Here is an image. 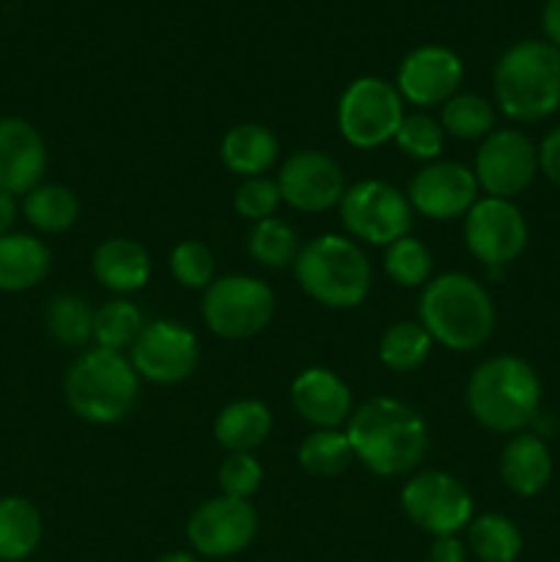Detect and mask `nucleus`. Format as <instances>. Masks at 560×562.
Instances as JSON below:
<instances>
[{
	"label": "nucleus",
	"instance_id": "nucleus-1",
	"mask_svg": "<svg viewBox=\"0 0 560 562\" xmlns=\"http://www.w3.org/2000/svg\"><path fill=\"white\" fill-rule=\"evenodd\" d=\"M351 453L379 477H399L415 470L428 450V426L415 406L377 395L351 412L346 423Z\"/></svg>",
	"mask_w": 560,
	"mask_h": 562
},
{
	"label": "nucleus",
	"instance_id": "nucleus-2",
	"mask_svg": "<svg viewBox=\"0 0 560 562\" xmlns=\"http://www.w3.org/2000/svg\"><path fill=\"white\" fill-rule=\"evenodd\" d=\"M417 318L434 344L450 351H475L492 338L497 311L472 274L445 272L423 285Z\"/></svg>",
	"mask_w": 560,
	"mask_h": 562
},
{
	"label": "nucleus",
	"instance_id": "nucleus-3",
	"mask_svg": "<svg viewBox=\"0 0 560 562\" xmlns=\"http://www.w3.org/2000/svg\"><path fill=\"white\" fill-rule=\"evenodd\" d=\"M464 401L486 431L522 434L538 415L541 379L522 357H489L467 379Z\"/></svg>",
	"mask_w": 560,
	"mask_h": 562
},
{
	"label": "nucleus",
	"instance_id": "nucleus-4",
	"mask_svg": "<svg viewBox=\"0 0 560 562\" xmlns=\"http://www.w3.org/2000/svg\"><path fill=\"white\" fill-rule=\"evenodd\" d=\"M494 99L511 121L536 124L560 108V49L547 38H522L494 66Z\"/></svg>",
	"mask_w": 560,
	"mask_h": 562
},
{
	"label": "nucleus",
	"instance_id": "nucleus-5",
	"mask_svg": "<svg viewBox=\"0 0 560 562\" xmlns=\"http://www.w3.org/2000/svg\"><path fill=\"white\" fill-rule=\"evenodd\" d=\"M66 404L80 420L113 426L132 415L141 395V376L130 357L108 349L82 351L64 376Z\"/></svg>",
	"mask_w": 560,
	"mask_h": 562
},
{
	"label": "nucleus",
	"instance_id": "nucleus-6",
	"mask_svg": "<svg viewBox=\"0 0 560 562\" xmlns=\"http://www.w3.org/2000/svg\"><path fill=\"white\" fill-rule=\"evenodd\" d=\"M300 289L313 302L333 311H351L362 305L371 291V261L355 239L324 234L302 245L294 261Z\"/></svg>",
	"mask_w": 560,
	"mask_h": 562
},
{
	"label": "nucleus",
	"instance_id": "nucleus-7",
	"mask_svg": "<svg viewBox=\"0 0 560 562\" xmlns=\"http://www.w3.org/2000/svg\"><path fill=\"white\" fill-rule=\"evenodd\" d=\"M201 313L217 338L247 340L275 318V294L253 274H225L203 291Z\"/></svg>",
	"mask_w": 560,
	"mask_h": 562
},
{
	"label": "nucleus",
	"instance_id": "nucleus-8",
	"mask_svg": "<svg viewBox=\"0 0 560 562\" xmlns=\"http://www.w3.org/2000/svg\"><path fill=\"white\" fill-rule=\"evenodd\" d=\"M340 223L351 239L373 247H390L412 231V203L399 187L388 181H357L346 187L338 203Z\"/></svg>",
	"mask_w": 560,
	"mask_h": 562
},
{
	"label": "nucleus",
	"instance_id": "nucleus-9",
	"mask_svg": "<svg viewBox=\"0 0 560 562\" xmlns=\"http://www.w3.org/2000/svg\"><path fill=\"white\" fill-rule=\"evenodd\" d=\"M399 88L382 77H357L338 102V132L349 146L371 151L395 137L404 121Z\"/></svg>",
	"mask_w": 560,
	"mask_h": 562
},
{
	"label": "nucleus",
	"instance_id": "nucleus-10",
	"mask_svg": "<svg viewBox=\"0 0 560 562\" xmlns=\"http://www.w3.org/2000/svg\"><path fill=\"white\" fill-rule=\"evenodd\" d=\"M401 510L428 536H456L472 521L475 505L464 483L450 472H421L401 488Z\"/></svg>",
	"mask_w": 560,
	"mask_h": 562
},
{
	"label": "nucleus",
	"instance_id": "nucleus-11",
	"mask_svg": "<svg viewBox=\"0 0 560 562\" xmlns=\"http://www.w3.org/2000/svg\"><path fill=\"white\" fill-rule=\"evenodd\" d=\"M472 173L489 198L511 201L538 176V146L519 130H494L478 146Z\"/></svg>",
	"mask_w": 560,
	"mask_h": 562
},
{
	"label": "nucleus",
	"instance_id": "nucleus-12",
	"mask_svg": "<svg viewBox=\"0 0 560 562\" xmlns=\"http://www.w3.org/2000/svg\"><path fill=\"white\" fill-rule=\"evenodd\" d=\"M464 241L467 250L489 269L508 267L527 247L525 214L505 198H478L464 214Z\"/></svg>",
	"mask_w": 560,
	"mask_h": 562
},
{
	"label": "nucleus",
	"instance_id": "nucleus-13",
	"mask_svg": "<svg viewBox=\"0 0 560 562\" xmlns=\"http://www.w3.org/2000/svg\"><path fill=\"white\" fill-rule=\"evenodd\" d=\"M256 536L258 514L250 499L225 497V494L198 505L187 521V541L203 558H234L245 552Z\"/></svg>",
	"mask_w": 560,
	"mask_h": 562
},
{
	"label": "nucleus",
	"instance_id": "nucleus-14",
	"mask_svg": "<svg viewBox=\"0 0 560 562\" xmlns=\"http://www.w3.org/2000/svg\"><path fill=\"white\" fill-rule=\"evenodd\" d=\"M198 338L184 324L157 318L143 327L130 349L137 376L154 384H179L198 368Z\"/></svg>",
	"mask_w": 560,
	"mask_h": 562
},
{
	"label": "nucleus",
	"instance_id": "nucleus-15",
	"mask_svg": "<svg viewBox=\"0 0 560 562\" xmlns=\"http://www.w3.org/2000/svg\"><path fill=\"white\" fill-rule=\"evenodd\" d=\"M278 187L283 203L305 214L338 206L346 192V176L333 157L322 151H296L280 165Z\"/></svg>",
	"mask_w": 560,
	"mask_h": 562
},
{
	"label": "nucleus",
	"instance_id": "nucleus-16",
	"mask_svg": "<svg viewBox=\"0 0 560 562\" xmlns=\"http://www.w3.org/2000/svg\"><path fill=\"white\" fill-rule=\"evenodd\" d=\"M461 80H464V64L453 49L443 44H423L401 60L395 88L404 102L415 108H434L453 99Z\"/></svg>",
	"mask_w": 560,
	"mask_h": 562
},
{
	"label": "nucleus",
	"instance_id": "nucleus-17",
	"mask_svg": "<svg viewBox=\"0 0 560 562\" xmlns=\"http://www.w3.org/2000/svg\"><path fill=\"white\" fill-rule=\"evenodd\" d=\"M478 179L472 168L461 162H428L410 181L412 209L437 223L464 217L478 201Z\"/></svg>",
	"mask_w": 560,
	"mask_h": 562
},
{
	"label": "nucleus",
	"instance_id": "nucleus-18",
	"mask_svg": "<svg viewBox=\"0 0 560 562\" xmlns=\"http://www.w3.org/2000/svg\"><path fill=\"white\" fill-rule=\"evenodd\" d=\"M47 173L44 137L25 119H0V190L27 195Z\"/></svg>",
	"mask_w": 560,
	"mask_h": 562
},
{
	"label": "nucleus",
	"instance_id": "nucleus-19",
	"mask_svg": "<svg viewBox=\"0 0 560 562\" xmlns=\"http://www.w3.org/2000/svg\"><path fill=\"white\" fill-rule=\"evenodd\" d=\"M291 404L316 428H338L351 417V390L329 368H307L291 382Z\"/></svg>",
	"mask_w": 560,
	"mask_h": 562
},
{
	"label": "nucleus",
	"instance_id": "nucleus-20",
	"mask_svg": "<svg viewBox=\"0 0 560 562\" xmlns=\"http://www.w3.org/2000/svg\"><path fill=\"white\" fill-rule=\"evenodd\" d=\"M500 477L519 497H536L552 481V453L538 434L522 431L508 439L500 456Z\"/></svg>",
	"mask_w": 560,
	"mask_h": 562
},
{
	"label": "nucleus",
	"instance_id": "nucleus-21",
	"mask_svg": "<svg viewBox=\"0 0 560 562\" xmlns=\"http://www.w3.org/2000/svg\"><path fill=\"white\" fill-rule=\"evenodd\" d=\"M93 278L115 294L141 291L152 278V256L146 247L126 236L104 239L91 258Z\"/></svg>",
	"mask_w": 560,
	"mask_h": 562
},
{
	"label": "nucleus",
	"instance_id": "nucleus-22",
	"mask_svg": "<svg viewBox=\"0 0 560 562\" xmlns=\"http://www.w3.org/2000/svg\"><path fill=\"white\" fill-rule=\"evenodd\" d=\"M53 267V252L31 234L0 236V291L20 294L42 283Z\"/></svg>",
	"mask_w": 560,
	"mask_h": 562
},
{
	"label": "nucleus",
	"instance_id": "nucleus-23",
	"mask_svg": "<svg viewBox=\"0 0 560 562\" xmlns=\"http://www.w3.org/2000/svg\"><path fill=\"white\" fill-rule=\"evenodd\" d=\"M278 151L280 146L275 132L269 126L256 124V121L231 126L220 143L223 165L242 179H256V176L267 173L278 162Z\"/></svg>",
	"mask_w": 560,
	"mask_h": 562
},
{
	"label": "nucleus",
	"instance_id": "nucleus-24",
	"mask_svg": "<svg viewBox=\"0 0 560 562\" xmlns=\"http://www.w3.org/2000/svg\"><path fill=\"white\" fill-rule=\"evenodd\" d=\"M272 431V412L256 398H242L223 406L214 420V439L228 453H253Z\"/></svg>",
	"mask_w": 560,
	"mask_h": 562
},
{
	"label": "nucleus",
	"instance_id": "nucleus-25",
	"mask_svg": "<svg viewBox=\"0 0 560 562\" xmlns=\"http://www.w3.org/2000/svg\"><path fill=\"white\" fill-rule=\"evenodd\" d=\"M44 536L42 514L27 497H0V562H22L38 549Z\"/></svg>",
	"mask_w": 560,
	"mask_h": 562
},
{
	"label": "nucleus",
	"instance_id": "nucleus-26",
	"mask_svg": "<svg viewBox=\"0 0 560 562\" xmlns=\"http://www.w3.org/2000/svg\"><path fill=\"white\" fill-rule=\"evenodd\" d=\"M467 547L481 562H516L525 538L508 516L483 514L467 525Z\"/></svg>",
	"mask_w": 560,
	"mask_h": 562
},
{
	"label": "nucleus",
	"instance_id": "nucleus-27",
	"mask_svg": "<svg viewBox=\"0 0 560 562\" xmlns=\"http://www.w3.org/2000/svg\"><path fill=\"white\" fill-rule=\"evenodd\" d=\"M22 214L42 234H64L80 217V201L64 184H38L22 201Z\"/></svg>",
	"mask_w": 560,
	"mask_h": 562
},
{
	"label": "nucleus",
	"instance_id": "nucleus-28",
	"mask_svg": "<svg viewBox=\"0 0 560 562\" xmlns=\"http://www.w3.org/2000/svg\"><path fill=\"white\" fill-rule=\"evenodd\" d=\"M432 335L421 322H395L379 338V360L395 373H412L432 355Z\"/></svg>",
	"mask_w": 560,
	"mask_h": 562
},
{
	"label": "nucleus",
	"instance_id": "nucleus-29",
	"mask_svg": "<svg viewBox=\"0 0 560 562\" xmlns=\"http://www.w3.org/2000/svg\"><path fill=\"white\" fill-rule=\"evenodd\" d=\"M296 461L313 477H338L355 461L349 437L338 428H316L302 439Z\"/></svg>",
	"mask_w": 560,
	"mask_h": 562
},
{
	"label": "nucleus",
	"instance_id": "nucleus-30",
	"mask_svg": "<svg viewBox=\"0 0 560 562\" xmlns=\"http://www.w3.org/2000/svg\"><path fill=\"white\" fill-rule=\"evenodd\" d=\"M300 250V236H296V231L291 228L285 220L267 217L261 220V223H253L250 236H247V252H250L261 267H294Z\"/></svg>",
	"mask_w": 560,
	"mask_h": 562
},
{
	"label": "nucleus",
	"instance_id": "nucleus-31",
	"mask_svg": "<svg viewBox=\"0 0 560 562\" xmlns=\"http://www.w3.org/2000/svg\"><path fill=\"white\" fill-rule=\"evenodd\" d=\"M494 121H497V113L492 102L478 93H456L443 104V115H439L445 135L456 140H483L494 132Z\"/></svg>",
	"mask_w": 560,
	"mask_h": 562
},
{
	"label": "nucleus",
	"instance_id": "nucleus-32",
	"mask_svg": "<svg viewBox=\"0 0 560 562\" xmlns=\"http://www.w3.org/2000/svg\"><path fill=\"white\" fill-rule=\"evenodd\" d=\"M143 327L146 322H143L141 307L126 300H110L93 313V340L99 349L124 355V349H132Z\"/></svg>",
	"mask_w": 560,
	"mask_h": 562
},
{
	"label": "nucleus",
	"instance_id": "nucleus-33",
	"mask_svg": "<svg viewBox=\"0 0 560 562\" xmlns=\"http://www.w3.org/2000/svg\"><path fill=\"white\" fill-rule=\"evenodd\" d=\"M93 307L80 294H58L47 302V333L64 346H86L93 338Z\"/></svg>",
	"mask_w": 560,
	"mask_h": 562
},
{
	"label": "nucleus",
	"instance_id": "nucleus-34",
	"mask_svg": "<svg viewBox=\"0 0 560 562\" xmlns=\"http://www.w3.org/2000/svg\"><path fill=\"white\" fill-rule=\"evenodd\" d=\"M384 272L401 289H421L432 280L434 256L421 239L410 234L384 247Z\"/></svg>",
	"mask_w": 560,
	"mask_h": 562
},
{
	"label": "nucleus",
	"instance_id": "nucleus-35",
	"mask_svg": "<svg viewBox=\"0 0 560 562\" xmlns=\"http://www.w3.org/2000/svg\"><path fill=\"white\" fill-rule=\"evenodd\" d=\"M393 140L401 148V154H406L410 159H417V162H437L445 146V130L428 113H412L404 115Z\"/></svg>",
	"mask_w": 560,
	"mask_h": 562
},
{
	"label": "nucleus",
	"instance_id": "nucleus-36",
	"mask_svg": "<svg viewBox=\"0 0 560 562\" xmlns=\"http://www.w3.org/2000/svg\"><path fill=\"white\" fill-rule=\"evenodd\" d=\"M170 272L176 283L192 291H206L214 283L217 261H214L212 247L198 239H184L170 250Z\"/></svg>",
	"mask_w": 560,
	"mask_h": 562
},
{
	"label": "nucleus",
	"instance_id": "nucleus-37",
	"mask_svg": "<svg viewBox=\"0 0 560 562\" xmlns=\"http://www.w3.org/2000/svg\"><path fill=\"white\" fill-rule=\"evenodd\" d=\"M280 187L278 181L267 179V176H256V179H245L236 187L234 209L250 223H261V220L275 217L280 206Z\"/></svg>",
	"mask_w": 560,
	"mask_h": 562
},
{
	"label": "nucleus",
	"instance_id": "nucleus-38",
	"mask_svg": "<svg viewBox=\"0 0 560 562\" xmlns=\"http://www.w3.org/2000/svg\"><path fill=\"white\" fill-rule=\"evenodd\" d=\"M217 481L225 497L250 499L261 488L264 470L253 453H228L220 464Z\"/></svg>",
	"mask_w": 560,
	"mask_h": 562
},
{
	"label": "nucleus",
	"instance_id": "nucleus-39",
	"mask_svg": "<svg viewBox=\"0 0 560 562\" xmlns=\"http://www.w3.org/2000/svg\"><path fill=\"white\" fill-rule=\"evenodd\" d=\"M538 170L560 187V126H555L538 146Z\"/></svg>",
	"mask_w": 560,
	"mask_h": 562
},
{
	"label": "nucleus",
	"instance_id": "nucleus-40",
	"mask_svg": "<svg viewBox=\"0 0 560 562\" xmlns=\"http://www.w3.org/2000/svg\"><path fill=\"white\" fill-rule=\"evenodd\" d=\"M428 560L432 562H464L467 547L456 536H439V538H434L432 549H428Z\"/></svg>",
	"mask_w": 560,
	"mask_h": 562
},
{
	"label": "nucleus",
	"instance_id": "nucleus-41",
	"mask_svg": "<svg viewBox=\"0 0 560 562\" xmlns=\"http://www.w3.org/2000/svg\"><path fill=\"white\" fill-rule=\"evenodd\" d=\"M541 27L547 42L560 49V0H547V3H544Z\"/></svg>",
	"mask_w": 560,
	"mask_h": 562
},
{
	"label": "nucleus",
	"instance_id": "nucleus-42",
	"mask_svg": "<svg viewBox=\"0 0 560 562\" xmlns=\"http://www.w3.org/2000/svg\"><path fill=\"white\" fill-rule=\"evenodd\" d=\"M16 214H20V209H16L14 195L0 190V236L11 234V228H14L16 223Z\"/></svg>",
	"mask_w": 560,
	"mask_h": 562
},
{
	"label": "nucleus",
	"instance_id": "nucleus-43",
	"mask_svg": "<svg viewBox=\"0 0 560 562\" xmlns=\"http://www.w3.org/2000/svg\"><path fill=\"white\" fill-rule=\"evenodd\" d=\"M157 562H201V560H198L192 552H170V554H163Z\"/></svg>",
	"mask_w": 560,
	"mask_h": 562
}]
</instances>
